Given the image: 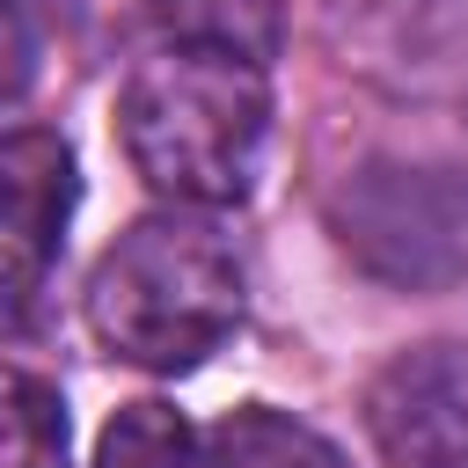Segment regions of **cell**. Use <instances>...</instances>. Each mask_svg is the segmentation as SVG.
Segmentation results:
<instances>
[{"mask_svg":"<svg viewBox=\"0 0 468 468\" xmlns=\"http://www.w3.org/2000/svg\"><path fill=\"white\" fill-rule=\"evenodd\" d=\"M249 278L241 249L212 212L161 205L132 219L88 271V329L110 358L139 373H190L205 366L241 322Z\"/></svg>","mask_w":468,"mask_h":468,"instance_id":"1","label":"cell"},{"mask_svg":"<svg viewBox=\"0 0 468 468\" xmlns=\"http://www.w3.org/2000/svg\"><path fill=\"white\" fill-rule=\"evenodd\" d=\"M117 139L132 176L161 205L227 212L256 190L263 139H271V95L263 66L212 58V51H161L132 66L117 88Z\"/></svg>","mask_w":468,"mask_h":468,"instance_id":"2","label":"cell"},{"mask_svg":"<svg viewBox=\"0 0 468 468\" xmlns=\"http://www.w3.org/2000/svg\"><path fill=\"white\" fill-rule=\"evenodd\" d=\"M329 234L366 278L395 292H446L468 278V168L366 161L336 183Z\"/></svg>","mask_w":468,"mask_h":468,"instance_id":"3","label":"cell"},{"mask_svg":"<svg viewBox=\"0 0 468 468\" xmlns=\"http://www.w3.org/2000/svg\"><path fill=\"white\" fill-rule=\"evenodd\" d=\"M73 197H80V168L51 124L0 132V322H15L37 300L44 271L58 263Z\"/></svg>","mask_w":468,"mask_h":468,"instance_id":"4","label":"cell"},{"mask_svg":"<svg viewBox=\"0 0 468 468\" xmlns=\"http://www.w3.org/2000/svg\"><path fill=\"white\" fill-rule=\"evenodd\" d=\"M366 431L388 468H468V344H410L366 388Z\"/></svg>","mask_w":468,"mask_h":468,"instance_id":"5","label":"cell"},{"mask_svg":"<svg viewBox=\"0 0 468 468\" xmlns=\"http://www.w3.org/2000/svg\"><path fill=\"white\" fill-rule=\"evenodd\" d=\"M205 468H351V461L322 424L278 402H241L205 431Z\"/></svg>","mask_w":468,"mask_h":468,"instance_id":"6","label":"cell"},{"mask_svg":"<svg viewBox=\"0 0 468 468\" xmlns=\"http://www.w3.org/2000/svg\"><path fill=\"white\" fill-rule=\"evenodd\" d=\"M176 51L271 66L285 51V0H146Z\"/></svg>","mask_w":468,"mask_h":468,"instance_id":"7","label":"cell"},{"mask_svg":"<svg viewBox=\"0 0 468 468\" xmlns=\"http://www.w3.org/2000/svg\"><path fill=\"white\" fill-rule=\"evenodd\" d=\"M0 468H73V417L58 380L0 358Z\"/></svg>","mask_w":468,"mask_h":468,"instance_id":"8","label":"cell"},{"mask_svg":"<svg viewBox=\"0 0 468 468\" xmlns=\"http://www.w3.org/2000/svg\"><path fill=\"white\" fill-rule=\"evenodd\" d=\"M88 468H205V439L168 402H124L102 424Z\"/></svg>","mask_w":468,"mask_h":468,"instance_id":"9","label":"cell"},{"mask_svg":"<svg viewBox=\"0 0 468 468\" xmlns=\"http://www.w3.org/2000/svg\"><path fill=\"white\" fill-rule=\"evenodd\" d=\"M37 73H44V7L0 0V117L37 88Z\"/></svg>","mask_w":468,"mask_h":468,"instance_id":"10","label":"cell"}]
</instances>
